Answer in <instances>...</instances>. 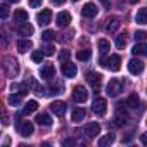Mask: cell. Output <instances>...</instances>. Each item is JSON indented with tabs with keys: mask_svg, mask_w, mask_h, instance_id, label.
Listing matches in <instances>:
<instances>
[{
	"mask_svg": "<svg viewBox=\"0 0 147 147\" xmlns=\"http://www.w3.org/2000/svg\"><path fill=\"white\" fill-rule=\"evenodd\" d=\"M18 33L21 35V36H30V35H33V26L26 21V23H21L19 24V28H18Z\"/></svg>",
	"mask_w": 147,
	"mask_h": 147,
	"instance_id": "17",
	"label": "cell"
},
{
	"mask_svg": "<svg viewBox=\"0 0 147 147\" xmlns=\"http://www.w3.org/2000/svg\"><path fill=\"white\" fill-rule=\"evenodd\" d=\"M9 104H11V106H19V104H21V94H19V95H16V94L9 95Z\"/></svg>",
	"mask_w": 147,
	"mask_h": 147,
	"instance_id": "32",
	"label": "cell"
},
{
	"mask_svg": "<svg viewBox=\"0 0 147 147\" xmlns=\"http://www.w3.org/2000/svg\"><path fill=\"white\" fill-rule=\"evenodd\" d=\"M73 99H75V102L83 104V102L88 99V92H87L83 87H75V90H73Z\"/></svg>",
	"mask_w": 147,
	"mask_h": 147,
	"instance_id": "9",
	"label": "cell"
},
{
	"mask_svg": "<svg viewBox=\"0 0 147 147\" xmlns=\"http://www.w3.org/2000/svg\"><path fill=\"white\" fill-rule=\"evenodd\" d=\"M131 52H133L135 55H147V43H142V42H138L137 45H133Z\"/></svg>",
	"mask_w": 147,
	"mask_h": 147,
	"instance_id": "21",
	"label": "cell"
},
{
	"mask_svg": "<svg viewBox=\"0 0 147 147\" xmlns=\"http://www.w3.org/2000/svg\"><path fill=\"white\" fill-rule=\"evenodd\" d=\"M0 16H2V19H5V18L9 16V7H7V4L0 5Z\"/></svg>",
	"mask_w": 147,
	"mask_h": 147,
	"instance_id": "34",
	"label": "cell"
},
{
	"mask_svg": "<svg viewBox=\"0 0 147 147\" xmlns=\"http://www.w3.org/2000/svg\"><path fill=\"white\" fill-rule=\"evenodd\" d=\"M54 75H55V67H54L52 64H43V66H42L40 76H42L43 80H50V78H54Z\"/></svg>",
	"mask_w": 147,
	"mask_h": 147,
	"instance_id": "14",
	"label": "cell"
},
{
	"mask_svg": "<svg viewBox=\"0 0 147 147\" xmlns=\"http://www.w3.org/2000/svg\"><path fill=\"white\" fill-rule=\"evenodd\" d=\"M138 2V0H130V4H137Z\"/></svg>",
	"mask_w": 147,
	"mask_h": 147,
	"instance_id": "44",
	"label": "cell"
},
{
	"mask_svg": "<svg viewBox=\"0 0 147 147\" xmlns=\"http://www.w3.org/2000/svg\"><path fill=\"white\" fill-rule=\"evenodd\" d=\"M7 2H11V4H18L19 0H7Z\"/></svg>",
	"mask_w": 147,
	"mask_h": 147,
	"instance_id": "43",
	"label": "cell"
},
{
	"mask_svg": "<svg viewBox=\"0 0 147 147\" xmlns=\"http://www.w3.org/2000/svg\"><path fill=\"white\" fill-rule=\"evenodd\" d=\"M55 23H57V26H61V28L67 26V24L71 23V14H69L67 11H62V12H59V14L55 16Z\"/></svg>",
	"mask_w": 147,
	"mask_h": 147,
	"instance_id": "13",
	"label": "cell"
},
{
	"mask_svg": "<svg viewBox=\"0 0 147 147\" xmlns=\"http://www.w3.org/2000/svg\"><path fill=\"white\" fill-rule=\"evenodd\" d=\"M42 2L43 0H30V5L31 7H38V5H42Z\"/></svg>",
	"mask_w": 147,
	"mask_h": 147,
	"instance_id": "37",
	"label": "cell"
},
{
	"mask_svg": "<svg viewBox=\"0 0 147 147\" xmlns=\"http://www.w3.org/2000/svg\"><path fill=\"white\" fill-rule=\"evenodd\" d=\"M28 21V12L24 9H16L14 11V23H26Z\"/></svg>",
	"mask_w": 147,
	"mask_h": 147,
	"instance_id": "18",
	"label": "cell"
},
{
	"mask_svg": "<svg viewBox=\"0 0 147 147\" xmlns=\"http://www.w3.org/2000/svg\"><path fill=\"white\" fill-rule=\"evenodd\" d=\"M109 49H111V43H109L107 40H104V38H102V40H99V52H100L102 55H104Z\"/></svg>",
	"mask_w": 147,
	"mask_h": 147,
	"instance_id": "28",
	"label": "cell"
},
{
	"mask_svg": "<svg viewBox=\"0 0 147 147\" xmlns=\"http://www.w3.org/2000/svg\"><path fill=\"white\" fill-rule=\"evenodd\" d=\"M52 2H54V4H55V5H62V4H64V2H66V0H52Z\"/></svg>",
	"mask_w": 147,
	"mask_h": 147,
	"instance_id": "40",
	"label": "cell"
},
{
	"mask_svg": "<svg viewBox=\"0 0 147 147\" xmlns=\"http://www.w3.org/2000/svg\"><path fill=\"white\" fill-rule=\"evenodd\" d=\"M126 45V35H118L116 36V47L118 49H123Z\"/></svg>",
	"mask_w": 147,
	"mask_h": 147,
	"instance_id": "31",
	"label": "cell"
},
{
	"mask_svg": "<svg viewBox=\"0 0 147 147\" xmlns=\"http://www.w3.org/2000/svg\"><path fill=\"white\" fill-rule=\"evenodd\" d=\"M73 144H75V140H73V138H66L62 142V145H73Z\"/></svg>",
	"mask_w": 147,
	"mask_h": 147,
	"instance_id": "39",
	"label": "cell"
},
{
	"mask_svg": "<svg viewBox=\"0 0 147 147\" xmlns=\"http://www.w3.org/2000/svg\"><path fill=\"white\" fill-rule=\"evenodd\" d=\"M43 54H45V55H54V47H50V45L45 47V49H43Z\"/></svg>",
	"mask_w": 147,
	"mask_h": 147,
	"instance_id": "36",
	"label": "cell"
},
{
	"mask_svg": "<svg viewBox=\"0 0 147 147\" xmlns=\"http://www.w3.org/2000/svg\"><path fill=\"white\" fill-rule=\"evenodd\" d=\"M100 64L106 66L111 71H119V67H121V57L118 54H113L109 59H100Z\"/></svg>",
	"mask_w": 147,
	"mask_h": 147,
	"instance_id": "1",
	"label": "cell"
},
{
	"mask_svg": "<svg viewBox=\"0 0 147 147\" xmlns=\"http://www.w3.org/2000/svg\"><path fill=\"white\" fill-rule=\"evenodd\" d=\"M59 61H61V62H67V61H69V50H62V52L59 54Z\"/></svg>",
	"mask_w": 147,
	"mask_h": 147,
	"instance_id": "35",
	"label": "cell"
},
{
	"mask_svg": "<svg viewBox=\"0 0 147 147\" xmlns=\"http://www.w3.org/2000/svg\"><path fill=\"white\" fill-rule=\"evenodd\" d=\"M87 82H88V83L92 85V88L99 90V88H100V85H102V76L99 75V73L88 71V73H87Z\"/></svg>",
	"mask_w": 147,
	"mask_h": 147,
	"instance_id": "5",
	"label": "cell"
},
{
	"mask_svg": "<svg viewBox=\"0 0 147 147\" xmlns=\"http://www.w3.org/2000/svg\"><path fill=\"white\" fill-rule=\"evenodd\" d=\"M38 109V102L36 100H28L26 104H24V113L26 114H31V113H35Z\"/></svg>",
	"mask_w": 147,
	"mask_h": 147,
	"instance_id": "26",
	"label": "cell"
},
{
	"mask_svg": "<svg viewBox=\"0 0 147 147\" xmlns=\"http://www.w3.org/2000/svg\"><path fill=\"white\" fill-rule=\"evenodd\" d=\"M75 2H78V0H75Z\"/></svg>",
	"mask_w": 147,
	"mask_h": 147,
	"instance_id": "45",
	"label": "cell"
},
{
	"mask_svg": "<svg viewBox=\"0 0 147 147\" xmlns=\"http://www.w3.org/2000/svg\"><path fill=\"white\" fill-rule=\"evenodd\" d=\"M36 123L42 125V126H50V125H52V118H50L47 113H42V114L36 116Z\"/></svg>",
	"mask_w": 147,
	"mask_h": 147,
	"instance_id": "20",
	"label": "cell"
},
{
	"mask_svg": "<svg viewBox=\"0 0 147 147\" xmlns=\"http://www.w3.org/2000/svg\"><path fill=\"white\" fill-rule=\"evenodd\" d=\"M76 73H78V69H76L75 64H71L69 61H67V62H62V75H64L66 78H75Z\"/></svg>",
	"mask_w": 147,
	"mask_h": 147,
	"instance_id": "11",
	"label": "cell"
},
{
	"mask_svg": "<svg viewBox=\"0 0 147 147\" xmlns=\"http://www.w3.org/2000/svg\"><path fill=\"white\" fill-rule=\"evenodd\" d=\"M43 57H45V54H43L42 50H35V52L31 54V61H33V62H42Z\"/></svg>",
	"mask_w": 147,
	"mask_h": 147,
	"instance_id": "30",
	"label": "cell"
},
{
	"mask_svg": "<svg viewBox=\"0 0 147 147\" xmlns=\"http://www.w3.org/2000/svg\"><path fill=\"white\" fill-rule=\"evenodd\" d=\"M118 28H119V19L114 18V16L109 18V19H107V24H106V31H107V33H114Z\"/></svg>",
	"mask_w": 147,
	"mask_h": 147,
	"instance_id": "19",
	"label": "cell"
},
{
	"mask_svg": "<svg viewBox=\"0 0 147 147\" xmlns=\"http://www.w3.org/2000/svg\"><path fill=\"white\" fill-rule=\"evenodd\" d=\"M123 102H119L118 104V107H116V116H114V123L118 125V126H121V125H125L126 123V119H128V113L123 109Z\"/></svg>",
	"mask_w": 147,
	"mask_h": 147,
	"instance_id": "4",
	"label": "cell"
},
{
	"mask_svg": "<svg viewBox=\"0 0 147 147\" xmlns=\"http://www.w3.org/2000/svg\"><path fill=\"white\" fill-rule=\"evenodd\" d=\"M97 5L95 4H92V2H88V4H85L83 5V9H82V16L83 18H88V19H92V18H95L97 16Z\"/></svg>",
	"mask_w": 147,
	"mask_h": 147,
	"instance_id": "10",
	"label": "cell"
},
{
	"mask_svg": "<svg viewBox=\"0 0 147 147\" xmlns=\"http://www.w3.org/2000/svg\"><path fill=\"white\" fill-rule=\"evenodd\" d=\"M135 21H137L138 24H147V7L138 9V12H137V16H135Z\"/></svg>",
	"mask_w": 147,
	"mask_h": 147,
	"instance_id": "24",
	"label": "cell"
},
{
	"mask_svg": "<svg viewBox=\"0 0 147 147\" xmlns=\"http://www.w3.org/2000/svg\"><path fill=\"white\" fill-rule=\"evenodd\" d=\"M131 138H133V133H130V135H128V137H126V138H123V142H130V140H131Z\"/></svg>",
	"mask_w": 147,
	"mask_h": 147,
	"instance_id": "41",
	"label": "cell"
},
{
	"mask_svg": "<svg viewBox=\"0 0 147 147\" xmlns=\"http://www.w3.org/2000/svg\"><path fill=\"white\" fill-rule=\"evenodd\" d=\"M50 109H52V113H54L55 116H64L66 111H67V104L62 102V100H55V102L50 104Z\"/></svg>",
	"mask_w": 147,
	"mask_h": 147,
	"instance_id": "8",
	"label": "cell"
},
{
	"mask_svg": "<svg viewBox=\"0 0 147 147\" xmlns=\"http://www.w3.org/2000/svg\"><path fill=\"white\" fill-rule=\"evenodd\" d=\"M50 19H52V11L50 9H42V12L36 14V21H38L40 26H47L50 23Z\"/></svg>",
	"mask_w": 147,
	"mask_h": 147,
	"instance_id": "7",
	"label": "cell"
},
{
	"mask_svg": "<svg viewBox=\"0 0 147 147\" xmlns=\"http://www.w3.org/2000/svg\"><path fill=\"white\" fill-rule=\"evenodd\" d=\"M100 2H102V4H104L106 7H109V0H100Z\"/></svg>",
	"mask_w": 147,
	"mask_h": 147,
	"instance_id": "42",
	"label": "cell"
},
{
	"mask_svg": "<svg viewBox=\"0 0 147 147\" xmlns=\"http://www.w3.org/2000/svg\"><path fill=\"white\" fill-rule=\"evenodd\" d=\"M126 106H130L131 109H137L138 107V104H140V99H138V95L137 94H131L128 99H126V102H125Z\"/></svg>",
	"mask_w": 147,
	"mask_h": 147,
	"instance_id": "25",
	"label": "cell"
},
{
	"mask_svg": "<svg viewBox=\"0 0 147 147\" xmlns=\"http://www.w3.org/2000/svg\"><path fill=\"white\" fill-rule=\"evenodd\" d=\"M123 88H125V85H123L121 80H111L109 85H107V95L109 97H116L118 94L123 92Z\"/></svg>",
	"mask_w": 147,
	"mask_h": 147,
	"instance_id": "2",
	"label": "cell"
},
{
	"mask_svg": "<svg viewBox=\"0 0 147 147\" xmlns=\"http://www.w3.org/2000/svg\"><path fill=\"white\" fill-rule=\"evenodd\" d=\"M31 47H33L31 40H19V42H18V50H19L21 54H24V52L31 50Z\"/></svg>",
	"mask_w": 147,
	"mask_h": 147,
	"instance_id": "22",
	"label": "cell"
},
{
	"mask_svg": "<svg viewBox=\"0 0 147 147\" xmlns=\"http://www.w3.org/2000/svg\"><path fill=\"white\" fill-rule=\"evenodd\" d=\"M144 62L140 61V59H130V62H128V71L131 73V75H140V73L144 71Z\"/></svg>",
	"mask_w": 147,
	"mask_h": 147,
	"instance_id": "6",
	"label": "cell"
},
{
	"mask_svg": "<svg viewBox=\"0 0 147 147\" xmlns=\"http://www.w3.org/2000/svg\"><path fill=\"white\" fill-rule=\"evenodd\" d=\"M114 140H116L114 133H107V135H104V137L99 138V145H100V147H106V145H111Z\"/></svg>",
	"mask_w": 147,
	"mask_h": 147,
	"instance_id": "23",
	"label": "cell"
},
{
	"mask_svg": "<svg viewBox=\"0 0 147 147\" xmlns=\"http://www.w3.org/2000/svg\"><path fill=\"white\" fill-rule=\"evenodd\" d=\"M42 40H45V42H52V40H55V31H52V30H45V31L42 33Z\"/></svg>",
	"mask_w": 147,
	"mask_h": 147,
	"instance_id": "29",
	"label": "cell"
},
{
	"mask_svg": "<svg viewBox=\"0 0 147 147\" xmlns=\"http://www.w3.org/2000/svg\"><path fill=\"white\" fill-rule=\"evenodd\" d=\"M92 109H94V113H95L97 116H104L106 111H107V102H106V99H104V97H97V99L94 100Z\"/></svg>",
	"mask_w": 147,
	"mask_h": 147,
	"instance_id": "3",
	"label": "cell"
},
{
	"mask_svg": "<svg viewBox=\"0 0 147 147\" xmlns=\"http://www.w3.org/2000/svg\"><path fill=\"white\" fill-rule=\"evenodd\" d=\"M18 130H19V133H21L23 137H31L33 131H35V126H33V123H30V121H23V123H19Z\"/></svg>",
	"mask_w": 147,
	"mask_h": 147,
	"instance_id": "12",
	"label": "cell"
},
{
	"mask_svg": "<svg viewBox=\"0 0 147 147\" xmlns=\"http://www.w3.org/2000/svg\"><path fill=\"white\" fill-rule=\"evenodd\" d=\"M85 133H87L88 137H97V135L100 133V125H99V123H88V125L85 126Z\"/></svg>",
	"mask_w": 147,
	"mask_h": 147,
	"instance_id": "16",
	"label": "cell"
},
{
	"mask_svg": "<svg viewBox=\"0 0 147 147\" xmlns=\"http://www.w3.org/2000/svg\"><path fill=\"white\" fill-rule=\"evenodd\" d=\"M85 116H87V111H85L83 107H75V109H73V113H71V119L75 121V123L83 121Z\"/></svg>",
	"mask_w": 147,
	"mask_h": 147,
	"instance_id": "15",
	"label": "cell"
},
{
	"mask_svg": "<svg viewBox=\"0 0 147 147\" xmlns=\"http://www.w3.org/2000/svg\"><path fill=\"white\" fill-rule=\"evenodd\" d=\"M90 55H92V52H90L88 49H83V50H78V52H76V59H78V61H88Z\"/></svg>",
	"mask_w": 147,
	"mask_h": 147,
	"instance_id": "27",
	"label": "cell"
},
{
	"mask_svg": "<svg viewBox=\"0 0 147 147\" xmlns=\"http://www.w3.org/2000/svg\"><path fill=\"white\" fill-rule=\"evenodd\" d=\"M140 142H142V144H144V145H147V131H145V133H142V135H140Z\"/></svg>",
	"mask_w": 147,
	"mask_h": 147,
	"instance_id": "38",
	"label": "cell"
},
{
	"mask_svg": "<svg viewBox=\"0 0 147 147\" xmlns=\"http://www.w3.org/2000/svg\"><path fill=\"white\" fill-rule=\"evenodd\" d=\"M135 40H137V42H144V40H147V31H144V30L135 31Z\"/></svg>",
	"mask_w": 147,
	"mask_h": 147,
	"instance_id": "33",
	"label": "cell"
}]
</instances>
